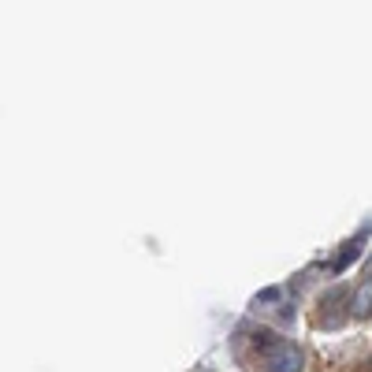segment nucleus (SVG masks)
<instances>
[{
  "mask_svg": "<svg viewBox=\"0 0 372 372\" xmlns=\"http://www.w3.org/2000/svg\"><path fill=\"white\" fill-rule=\"evenodd\" d=\"M257 350H261L265 372H302V365H305L302 350L290 346L287 339H276L272 331H261V339H257Z\"/></svg>",
  "mask_w": 372,
  "mask_h": 372,
  "instance_id": "1",
  "label": "nucleus"
},
{
  "mask_svg": "<svg viewBox=\"0 0 372 372\" xmlns=\"http://www.w3.org/2000/svg\"><path fill=\"white\" fill-rule=\"evenodd\" d=\"M365 235H368V228H365L358 238H350L343 250H339V257L331 261V272H335V276H343V272H346V268H350V265H354V261H358V257H361V250H365Z\"/></svg>",
  "mask_w": 372,
  "mask_h": 372,
  "instance_id": "2",
  "label": "nucleus"
},
{
  "mask_svg": "<svg viewBox=\"0 0 372 372\" xmlns=\"http://www.w3.org/2000/svg\"><path fill=\"white\" fill-rule=\"evenodd\" d=\"M350 313L358 317V320L372 317V280H365L358 290H354V298H350Z\"/></svg>",
  "mask_w": 372,
  "mask_h": 372,
  "instance_id": "3",
  "label": "nucleus"
}]
</instances>
